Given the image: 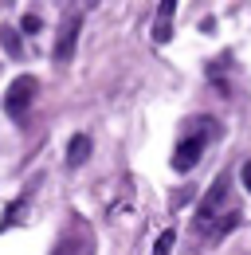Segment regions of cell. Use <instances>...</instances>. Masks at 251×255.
Returning a JSON list of instances; mask_svg holds the SVG:
<instances>
[{
    "label": "cell",
    "mask_w": 251,
    "mask_h": 255,
    "mask_svg": "<svg viewBox=\"0 0 251 255\" xmlns=\"http://www.w3.org/2000/svg\"><path fill=\"white\" fill-rule=\"evenodd\" d=\"M244 189L251 192V161H248V165H244Z\"/></svg>",
    "instance_id": "8fae6325"
},
{
    "label": "cell",
    "mask_w": 251,
    "mask_h": 255,
    "mask_svg": "<svg viewBox=\"0 0 251 255\" xmlns=\"http://www.w3.org/2000/svg\"><path fill=\"white\" fill-rule=\"evenodd\" d=\"M24 32H28V35H35V32H39V16H31V12L24 16Z\"/></svg>",
    "instance_id": "9c48e42d"
},
{
    "label": "cell",
    "mask_w": 251,
    "mask_h": 255,
    "mask_svg": "<svg viewBox=\"0 0 251 255\" xmlns=\"http://www.w3.org/2000/svg\"><path fill=\"white\" fill-rule=\"evenodd\" d=\"M51 255H87V240L83 236H63Z\"/></svg>",
    "instance_id": "52a82bcc"
},
{
    "label": "cell",
    "mask_w": 251,
    "mask_h": 255,
    "mask_svg": "<svg viewBox=\"0 0 251 255\" xmlns=\"http://www.w3.org/2000/svg\"><path fill=\"white\" fill-rule=\"evenodd\" d=\"M75 39H79V16H71V20L63 24V32H59V43H55V59H59V63H67V59L75 55Z\"/></svg>",
    "instance_id": "277c9868"
},
{
    "label": "cell",
    "mask_w": 251,
    "mask_h": 255,
    "mask_svg": "<svg viewBox=\"0 0 251 255\" xmlns=\"http://www.w3.org/2000/svg\"><path fill=\"white\" fill-rule=\"evenodd\" d=\"M87 157H91V137L87 133H75L71 145H67V165H83Z\"/></svg>",
    "instance_id": "8992f818"
},
{
    "label": "cell",
    "mask_w": 251,
    "mask_h": 255,
    "mask_svg": "<svg viewBox=\"0 0 251 255\" xmlns=\"http://www.w3.org/2000/svg\"><path fill=\"white\" fill-rule=\"evenodd\" d=\"M173 244H177V232L165 228V232L157 236V244H153V255H169V252H173Z\"/></svg>",
    "instance_id": "ba28073f"
},
{
    "label": "cell",
    "mask_w": 251,
    "mask_h": 255,
    "mask_svg": "<svg viewBox=\"0 0 251 255\" xmlns=\"http://www.w3.org/2000/svg\"><path fill=\"white\" fill-rule=\"evenodd\" d=\"M4 43H8V51H12V55L20 51V43H16V35H12V32H4Z\"/></svg>",
    "instance_id": "30bf717a"
},
{
    "label": "cell",
    "mask_w": 251,
    "mask_h": 255,
    "mask_svg": "<svg viewBox=\"0 0 251 255\" xmlns=\"http://www.w3.org/2000/svg\"><path fill=\"white\" fill-rule=\"evenodd\" d=\"M240 224V204H228V177H216V185L204 192V200H200V208H196V220L192 228L200 232V236H208V240H220L228 228H236Z\"/></svg>",
    "instance_id": "6da1fadb"
},
{
    "label": "cell",
    "mask_w": 251,
    "mask_h": 255,
    "mask_svg": "<svg viewBox=\"0 0 251 255\" xmlns=\"http://www.w3.org/2000/svg\"><path fill=\"white\" fill-rule=\"evenodd\" d=\"M173 16H177V4L173 0H165L161 8H157V24H153V43H165L169 32H173Z\"/></svg>",
    "instance_id": "5b68a950"
},
{
    "label": "cell",
    "mask_w": 251,
    "mask_h": 255,
    "mask_svg": "<svg viewBox=\"0 0 251 255\" xmlns=\"http://www.w3.org/2000/svg\"><path fill=\"white\" fill-rule=\"evenodd\" d=\"M35 79L31 75H20V79H12V87H8V95H4V110L12 114V118H20L24 110H28V102L35 98Z\"/></svg>",
    "instance_id": "7a4b0ae2"
},
{
    "label": "cell",
    "mask_w": 251,
    "mask_h": 255,
    "mask_svg": "<svg viewBox=\"0 0 251 255\" xmlns=\"http://www.w3.org/2000/svg\"><path fill=\"white\" fill-rule=\"evenodd\" d=\"M204 141H208V133H188V137H181L177 149H173V169H177V173L196 169V161L204 153Z\"/></svg>",
    "instance_id": "3957f363"
}]
</instances>
